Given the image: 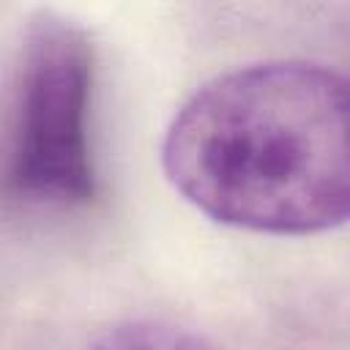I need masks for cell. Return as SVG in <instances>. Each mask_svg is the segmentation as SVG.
I'll return each instance as SVG.
<instances>
[{
	"label": "cell",
	"instance_id": "cell-1",
	"mask_svg": "<svg viewBox=\"0 0 350 350\" xmlns=\"http://www.w3.org/2000/svg\"><path fill=\"white\" fill-rule=\"evenodd\" d=\"M161 167L208 219L265 235H314L347 221V82L309 60L227 71L167 126Z\"/></svg>",
	"mask_w": 350,
	"mask_h": 350
},
{
	"label": "cell",
	"instance_id": "cell-2",
	"mask_svg": "<svg viewBox=\"0 0 350 350\" xmlns=\"http://www.w3.org/2000/svg\"><path fill=\"white\" fill-rule=\"evenodd\" d=\"M96 52L88 33L41 14L22 57L0 139V194L38 208H79L96 197L90 139Z\"/></svg>",
	"mask_w": 350,
	"mask_h": 350
},
{
	"label": "cell",
	"instance_id": "cell-3",
	"mask_svg": "<svg viewBox=\"0 0 350 350\" xmlns=\"http://www.w3.org/2000/svg\"><path fill=\"white\" fill-rule=\"evenodd\" d=\"M88 350H219L205 336L159 320H134L104 331Z\"/></svg>",
	"mask_w": 350,
	"mask_h": 350
}]
</instances>
